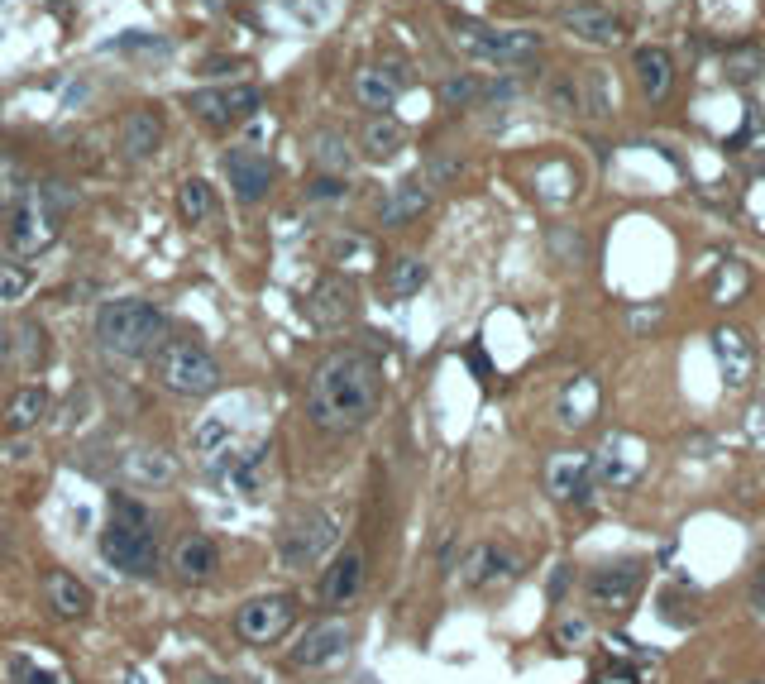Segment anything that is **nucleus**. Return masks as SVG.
Masks as SVG:
<instances>
[{
  "mask_svg": "<svg viewBox=\"0 0 765 684\" xmlns=\"http://www.w3.org/2000/svg\"><path fill=\"white\" fill-rule=\"evenodd\" d=\"M378 402H383V369L364 350L330 354L306 383V417L316 431H330V436H350L369 426Z\"/></svg>",
  "mask_w": 765,
  "mask_h": 684,
  "instance_id": "obj_1",
  "label": "nucleus"
},
{
  "mask_svg": "<svg viewBox=\"0 0 765 684\" xmlns=\"http://www.w3.org/2000/svg\"><path fill=\"white\" fill-rule=\"evenodd\" d=\"M96 340L115 359H149L168 345V316L144 297H115L96 316Z\"/></svg>",
  "mask_w": 765,
  "mask_h": 684,
  "instance_id": "obj_2",
  "label": "nucleus"
},
{
  "mask_svg": "<svg viewBox=\"0 0 765 684\" xmlns=\"http://www.w3.org/2000/svg\"><path fill=\"white\" fill-rule=\"evenodd\" d=\"M101 560H106L110 570L130 574V579L153 574V565H158V541H153V531H149V512L139 508L130 493H115L110 498V522L101 531Z\"/></svg>",
  "mask_w": 765,
  "mask_h": 684,
  "instance_id": "obj_3",
  "label": "nucleus"
},
{
  "mask_svg": "<svg viewBox=\"0 0 765 684\" xmlns=\"http://www.w3.org/2000/svg\"><path fill=\"white\" fill-rule=\"evenodd\" d=\"M153 359H158V383L168 393H177V398H206V393H216L220 364H216V354L206 350V345H197V340H168Z\"/></svg>",
  "mask_w": 765,
  "mask_h": 684,
  "instance_id": "obj_4",
  "label": "nucleus"
},
{
  "mask_svg": "<svg viewBox=\"0 0 765 684\" xmlns=\"http://www.w3.org/2000/svg\"><path fill=\"white\" fill-rule=\"evenodd\" d=\"M455 48H464L469 58H483V63L517 67V63H526V58L541 53V34H531V29H488V24L459 20L455 24Z\"/></svg>",
  "mask_w": 765,
  "mask_h": 684,
  "instance_id": "obj_5",
  "label": "nucleus"
},
{
  "mask_svg": "<svg viewBox=\"0 0 765 684\" xmlns=\"http://www.w3.org/2000/svg\"><path fill=\"white\" fill-rule=\"evenodd\" d=\"M297 622V598L292 594H259L235 613V637L244 646H273L287 637V627Z\"/></svg>",
  "mask_w": 765,
  "mask_h": 684,
  "instance_id": "obj_6",
  "label": "nucleus"
},
{
  "mask_svg": "<svg viewBox=\"0 0 765 684\" xmlns=\"http://www.w3.org/2000/svg\"><path fill=\"white\" fill-rule=\"evenodd\" d=\"M330 541H335V522L326 512H297L278 536V560L287 570H311L330 551Z\"/></svg>",
  "mask_w": 765,
  "mask_h": 684,
  "instance_id": "obj_7",
  "label": "nucleus"
},
{
  "mask_svg": "<svg viewBox=\"0 0 765 684\" xmlns=\"http://www.w3.org/2000/svg\"><path fill=\"white\" fill-rule=\"evenodd\" d=\"M263 106L259 87H206L187 96V111L197 115L206 130H230Z\"/></svg>",
  "mask_w": 765,
  "mask_h": 684,
  "instance_id": "obj_8",
  "label": "nucleus"
},
{
  "mask_svg": "<svg viewBox=\"0 0 765 684\" xmlns=\"http://www.w3.org/2000/svg\"><path fill=\"white\" fill-rule=\"evenodd\" d=\"M641 584H646V565L641 560H622V565H603V570L589 574V603L598 613H627L641 594Z\"/></svg>",
  "mask_w": 765,
  "mask_h": 684,
  "instance_id": "obj_9",
  "label": "nucleus"
},
{
  "mask_svg": "<svg viewBox=\"0 0 765 684\" xmlns=\"http://www.w3.org/2000/svg\"><path fill=\"white\" fill-rule=\"evenodd\" d=\"M345 651H350V622L321 618L311 622L302 632V641L292 646V665L297 670H326V665L345 661Z\"/></svg>",
  "mask_w": 765,
  "mask_h": 684,
  "instance_id": "obj_10",
  "label": "nucleus"
},
{
  "mask_svg": "<svg viewBox=\"0 0 765 684\" xmlns=\"http://www.w3.org/2000/svg\"><path fill=\"white\" fill-rule=\"evenodd\" d=\"M5 240H10V249H15V254L34 259L39 249H48V244L58 240V216H53V211H48L34 192H29V197L10 211V230H5Z\"/></svg>",
  "mask_w": 765,
  "mask_h": 684,
  "instance_id": "obj_11",
  "label": "nucleus"
},
{
  "mask_svg": "<svg viewBox=\"0 0 765 684\" xmlns=\"http://www.w3.org/2000/svg\"><path fill=\"white\" fill-rule=\"evenodd\" d=\"M225 177H230V187H235V197L244 206H254L273 192V158L254 149V144H235V149H225Z\"/></svg>",
  "mask_w": 765,
  "mask_h": 684,
  "instance_id": "obj_12",
  "label": "nucleus"
},
{
  "mask_svg": "<svg viewBox=\"0 0 765 684\" xmlns=\"http://www.w3.org/2000/svg\"><path fill=\"white\" fill-rule=\"evenodd\" d=\"M364 579H369V555H364V546H345V551L330 560V570L321 574V603L326 608H350L354 598L364 594Z\"/></svg>",
  "mask_w": 765,
  "mask_h": 684,
  "instance_id": "obj_13",
  "label": "nucleus"
},
{
  "mask_svg": "<svg viewBox=\"0 0 765 684\" xmlns=\"http://www.w3.org/2000/svg\"><path fill=\"white\" fill-rule=\"evenodd\" d=\"M641 469H646V445L636 436H608L603 455L593 460V479H603L608 488H627L636 484Z\"/></svg>",
  "mask_w": 765,
  "mask_h": 684,
  "instance_id": "obj_14",
  "label": "nucleus"
},
{
  "mask_svg": "<svg viewBox=\"0 0 765 684\" xmlns=\"http://www.w3.org/2000/svg\"><path fill=\"white\" fill-rule=\"evenodd\" d=\"M589 484H593V455H584V450H560L546 464V488H550V498H560V503L584 498Z\"/></svg>",
  "mask_w": 765,
  "mask_h": 684,
  "instance_id": "obj_15",
  "label": "nucleus"
},
{
  "mask_svg": "<svg viewBox=\"0 0 765 684\" xmlns=\"http://www.w3.org/2000/svg\"><path fill=\"white\" fill-rule=\"evenodd\" d=\"M412 77L402 72L397 63L388 67H364V72H354V101L364 106V111H393V101L402 96V87H407Z\"/></svg>",
  "mask_w": 765,
  "mask_h": 684,
  "instance_id": "obj_16",
  "label": "nucleus"
},
{
  "mask_svg": "<svg viewBox=\"0 0 765 684\" xmlns=\"http://www.w3.org/2000/svg\"><path fill=\"white\" fill-rule=\"evenodd\" d=\"M560 24H565L574 39H584V44H598V48L622 44V20L608 15L603 5H565L560 10Z\"/></svg>",
  "mask_w": 765,
  "mask_h": 684,
  "instance_id": "obj_17",
  "label": "nucleus"
},
{
  "mask_svg": "<svg viewBox=\"0 0 765 684\" xmlns=\"http://www.w3.org/2000/svg\"><path fill=\"white\" fill-rule=\"evenodd\" d=\"M464 584L469 589H493V584H507L512 574H517V555H507L503 546H493V541H483L474 551L464 555Z\"/></svg>",
  "mask_w": 765,
  "mask_h": 684,
  "instance_id": "obj_18",
  "label": "nucleus"
},
{
  "mask_svg": "<svg viewBox=\"0 0 765 684\" xmlns=\"http://www.w3.org/2000/svg\"><path fill=\"white\" fill-rule=\"evenodd\" d=\"M44 603H48V613L77 622V618H87V613H91V589L77 579V574L48 570L44 574Z\"/></svg>",
  "mask_w": 765,
  "mask_h": 684,
  "instance_id": "obj_19",
  "label": "nucleus"
},
{
  "mask_svg": "<svg viewBox=\"0 0 765 684\" xmlns=\"http://www.w3.org/2000/svg\"><path fill=\"white\" fill-rule=\"evenodd\" d=\"M163 115L153 111V106H139V111H125L120 120V149L130 158H153L163 149Z\"/></svg>",
  "mask_w": 765,
  "mask_h": 684,
  "instance_id": "obj_20",
  "label": "nucleus"
},
{
  "mask_svg": "<svg viewBox=\"0 0 765 684\" xmlns=\"http://www.w3.org/2000/svg\"><path fill=\"white\" fill-rule=\"evenodd\" d=\"M632 72H636V87L646 101H665L670 87H675V58L665 48H636L632 53Z\"/></svg>",
  "mask_w": 765,
  "mask_h": 684,
  "instance_id": "obj_21",
  "label": "nucleus"
},
{
  "mask_svg": "<svg viewBox=\"0 0 765 684\" xmlns=\"http://www.w3.org/2000/svg\"><path fill=\"white\" fill-rule=\"evenodd\" d=\"M306 316H311L316 326H345L354 316V287L345 283V278L316 283V292L306 297Z\"/></svg>",
  "mask_w": 765,
  "mask_h": 684,
  "instance_id": "obj_22",
  "label": "nucleus"
},
{
  "mask_svg": "<svg viewBox=\"0 0 765 684\" xmlns=\"http://www.w3.org/2000/svg\"><path fill=\"white\" fill-rule=\"evenodd\" d=\"M713 350H718V369H722V378H727L732 388L751 383V369H756V350H751V340H746L737 326H722V331L713 335Z\"/></svg>",
  "mask_w": 765,
  "mask_h": 684,
  "instance_id": "obj_23",
  "label": "nucleus"
},
{
  "mask_svg": "<svg viewBox=\"0 0 765 684\" xmlns=\"http://www.w3.org/2000/svg\"><path fill=\"white\" fill-rule=\"evenodd\" d=\"M173 570H177V579H187V584H206V579H216V570H220V546L211 541V536H187L182 546H177V555H173Z\"/></svg>",
  "mask_w": 765,
  "mask_h": 684,
  "instance_id": "obj_24",
  "label": "nucleus"
},
{
  "mask_svg": "<svg viewBox=\"0 0 765 684\" xmlns=\"http://www.w3.org/2000/svg\"><path fill=\"white\" fill-rule=\"evenodd\" d=\"M426 206H431V187H426L421 177H412V182H397L393 192H388L383 211H378V221L388 225V230H397V225L416 221V216H421Z\"/></svg>",
  "mask_w": 765,
  "mask_h": 684,
  "instance_id": "obj_25",
  "label": "nucleus"
},
{
  "mask_svg": "<svg viewBox=\"0 0 765 684\" xmlns=\"http://www.w3.org/2000/svg\"><path fill=\"white\" fill-rule=\"evenodd\" d=\"M359 144H364V154H369L373 163H388V158L407 144V130L397 125L393 115H369V120H364V134H359Z\"/></svg>",
  "mask_w": 765,
  "mask_h": 684,
  "instance_id": "obj_26",
  "label": "nucleus"
},
{
  "mask_svg": "<svg viewBox=\"0 0 765 684\" xmlns=\"http://www.w3.org/2000/svg\"><path fill=\"white\" fill-rule=\"evenodd\" d=\"M44 417H48V388H39V383L15 388V398L5 402V426L10 431H34Z\"/></svg>",
  "mask_w": 765,
  "mask_h": 684,
  "instance_id": "obj_27",
  "label": "nucleus"
},
{
  "mask_svg": "<svg viewBox=\"0 0 765 684\" xmlns=\"http://www.w3.org/2000/svg\"><path fill=\"white\" fill-rule=\"evenodd\" d=\"M593 417H598V383H593L589 374H579L565 393H560V421H565V426H589Z\"/></svg>",
  "mask_w": 765,
  "mask_h": 684,
  "instance_id": "obj_28",
  "label": "nucleus"
},
{
  "mask_svg": "<svg viewBox=\"0 0 765 684\" xmlns=\"http://www.w3.org/2000/svg\"><path fill=\"white\" fill-rule=\"evenodd\" d=\"M48 359V335L39 321H20V326H10V364H20V369H39Z\"/></svg>",
  "mask_w": 765,
  "mask_h": 684,
  "instance_id": "obj_29",
  "label": "nucleus"
},
{
  "mask_svg": "<svg viewBox=\"0 0 765 684\" xmlns=\"http://www.w3.org/2000/svg\"><path fill=\"white\" fill-rule=\"evenodd\" d=\"M120 469H125V479H134V484H168L177 474L173 455H163V450H130L120 460Z\"/></svg>",
  "mask_w": 765,
  "mask_h": 684,
  "instance_id": "obj_30",
  "label": "nucleus"
},
{
  "mask_svg": "<svg viewBox=\"0 0 765 684\" xmlns=\"http://www.w3.org/2000/svg\"><path fill=\"white\" fill-rule=\"evenodd\" d=\"M5 684H67V675L44 665L39 656H29V651H10L5 656Z\"/></svg>",
  "mask_w": 765,
  "mask_h": 684,
  "instance_id": "obj_31",
  "label": "nucleus"
},
{
  "mask_svg": "<svg viewBox=\"0 0 765 684\" xmlns=\"http://www.w3.org/2000/svg\"><path fill=\"white\" fill-rule=\"evenodd\" d=\"M177 211H182V221L201 225L211 211H216V187H211L206 177H187V182L177 187Z\"/></svg>",
  "mask_w": 765,
  "mask_h": 684,
  "instance_id": "obj_32",
  "label": "nucleus"
},
{
  "mask_svg": "<svg viewBox=\"0 0 765 684\" xmlns=\"http://www.w3.org/2000/svg\"><path fill=\"white\" fill-rule=\"evenodd\" d=\"M383 287H388V297H412V292H421V287H426V264H421V259H412V254H402V259H393V264H388Z\"/></svg>",
  "mask_w": 765,
  "mask_h": 684,
  "instance_id": "obj_33",
  "label": "nucleus"
},
{
  "mask_svg": "<svg viewBox=\"0 0 765 684\" xmlns=\"http://www.w3.org/2000/svg\"><path fill=\"white\" fill-rule=\"evenodd\" d=\"M722 72H727V82L746 87L756 72H765V48H761V44H737V48H727V58H722Z\"/></svg>",
  "mask_w": 765,
  "mask_h": 684,
  "instance_id": "obj_34",
  "label": "nucleus"
},
{
  "mask_svg": "<svg viewBox=\"0 0 765 684\" xmlns=\"http://www.w3.org/2000/svg\"><path fill=\"white\" fill-rule=\"evenodd\" d=\"M29 197V173H24V163L10 149H0V206H20Z\"/></svg>",
  "mask_w": 765,
  "mask_h": 684,
  "instance_id": "obj_35",
  "label": "nucleus"
},
{
  "mask_svg": "<svg viewBox=\"0 0 765 684\" xmlns=\"http://www.w3.org/2000/svg\"><path fill=\"white\" fill-rule=\"evenodd\" d=\"M311 154H316V163H321V173H340L345 177V168H350V149H345V134L340 130H321L316 139H311Z\"/></svg>",
  "mask_w": 765,
  "mask_h": 684,
  "instance_id": "obj_36",
  "label": "nucleus"
},
{
  "mask_svg": "<svg viewBox=\"0 0 765 684\" xmlns=\"http://www.w3.org/2000/svg\"><path fill=\"white\" fill-rule=\"evenodd\" d=\"M483 82L474 77V72H459V77H445L440 82V101H445V111H464V106H474L483 96Z\"/></svg>",
  "mask_w": 765,
  "mask_h": 684,
  "instance_id": "obj_37",
  "label": "nucleus"
},
{
  "mask_svg": "<svg viewBox=\"0 0 765 684\" xmlns=\"http://www.w3.org/2000/svg\"><path fill=\"white\" fill-rule=\"evenodd\" d=\"M34 287V268L24 259H0V302H15Z\"/></svg>",
  "mask_w": 765,
  "mask_h": 684,
  "instance_id": "obj_38",
  "label": "nucleus"
},
{
  "mask_svg": "<svg viewBox=\"0 0 765 684\" xmlns=\"http://www.w3.org/2000/svg\"><path fill=\"white\" fill-rule=\"evenodd\" d=\"M306 197L311 201H345L350 197V182L340 173H316L311 182H306Z\"/></svg>",
  "mask_w": 765,
  "mask_h": 684,
  "instance_id": "obj_39",
  "label": "nucleus"
},
{
  "mask_svg": "<svg viewBox=\"0 0 765 684\" xmlns=\"http://www.w3.org/2000/svg\"><path fill=\"white\" fill-rule=\"evenodd\" d=\"M550 106H555V111H584V101H579V82H574V77H560V82H555V87H550Z\"/></svg>",
  "mask_w": 765,
  "mask_h": 684,
  "instance_id": "obj_40",
  "label": "nucleus"
},
{
  "mask_svg": "<svg viewBox=\"0 0 765 684\" xmlns=\"http://www.w3.org/2000/svg\"><path fill=\"white\" fill-rule=\"evenodd\" d=\"M225 441H230V421H216V417H211V421H206V426L197 431V445H201V450H211V445H225Z\"/></svg>",
  "mask_w": 765,
  "mask_h": 684,
  "instance_id": "obj_41",
  "label": "nucleus"
},
{
  "mask_svg": "<svg viewBox=\"0 0 765 684\" xmlns=\"http://www.w3.org/2000/svg\"><path fill=\"white\" fill-rule=\"evenodd\" d=\"M751 618L765 622V565L756 570V579H751Z\"/></svg>",
  "mask_w": 765,
  "mask_h": 684,
  "instance_id": "obj_42",
  "label": "nucleus"
},
{
  "mask_svg": "<svg viewBox=\"0 0 765 684\" xmlns=\"http://www.w3.org/2000/svg\"><path fill=\"white\" fill-rule=\"evenodd\" d=\"M584 637H589L584 622H565V627H560V641H565V646H574V641H584Z\"/></svg>",
  "mask_w": 765,
  "mask_h": 684,
  "instance_id": "obj_43",
  "label": "nucleus"
},
{
  "mask_svg": "<svg viewBox=\"0 0 765 684\" xmlns=\"http://www.w3.org/2000/svg\"><path fill=\"white\" fill-rule=\"evenodd\" d=\"M455 173H459L455 158H431V177H455Z\"/></svg>",
  "mask_w": 765,
  "mask_h": 684,
  "instance_id": "obj_44",
  "label": "nucleus"
},
{
  "mask_svg": "<svg viewBox=\"0 0 765 684\" xmlns=\"http://www.w3.org/2000/svg\"><path fill=\"white\" fill-rule=\"evenodd\" d=\"M197 684H230V680H220V675H201Z\"/></svg>",
  "mask_w": 765,
  "mask_h": 684,
  "instance_id": "obj_45",
  "label": "nucleus"
},
{
  "mask_svg": "<svg viewBox=\"0 0 765 684\" xmlns=\"http://www.w3.org/2000/svg\"><path fill=\"white\" fill-rule=\"evenodd\" d=\"M761 173H765V158H761Z\"/></svg>",
  "mask_w": 765,
  "mask_h": 684,
  "instance_id": "obj_46",
  "label": "nucleus"
}]
</instances>
